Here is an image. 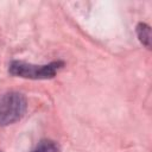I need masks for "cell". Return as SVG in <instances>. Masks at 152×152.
<instances>
[{
	"label": "cell",
	"instance_id": "1",
	"mask_svg": "<svg viewBox=\"0 0 152 152\" xmlns=\"http://www.w3.org/2000/svg\"><path fill=\"white\" fill-rule=\"evenodd\" d=\"M27 108L26 99L23 94L10 91L0 97V125L7 126L23 118Z\"/></svg>",
	"mask_w": 152,
	"mask_h": 152
},
{
	"label": "cell",
	"instance_id": "2",
	"mask_svg": "<svg viewBox=\"0 0 152 152\" xmlns=\"http://www.w3.org/2000/svg\"><path fill=\"white\" fill-rule=\"evenodd\" d=\"M63 65L62 62H52L45 65H33L24 62L14 61L10 65V72L14 76L32 78V80H45L51 78L56 75L57 69Z\"/></svg>",
	"mask_w": 152,
	"mask_h": 152
},
{
	"label": "cell",
	"instance_id": "4",
	"mask_svg": "<svg viewBox=\"0 0 152 152\" xmlns=\"http://www.w3.org/2000/svg\"><path fill=\"white\" fill-rule=\"evenodd\" d=\"M32 152H59V148L55 141L45 139V140L39 141Z\"/></svg>",
	"mask_w": 152,
	"mask_h": 152
},
{
	"label": "cell",
	"instance_id": "3",
	"mask_svg": "<svg viewBox=\"0 0 152 152\" xmlns=\"http://www.w3.org/2000/svg\"><path fill=\"white\" fill-rule=\"evenodd\" d=\"M137 34L139 40L146 46L150 48L151 46V27L145 24V23H140L137 26Z\"/></svg>",
	"mask_w": 152,
	"mask_h": 152
}]
</instances>
